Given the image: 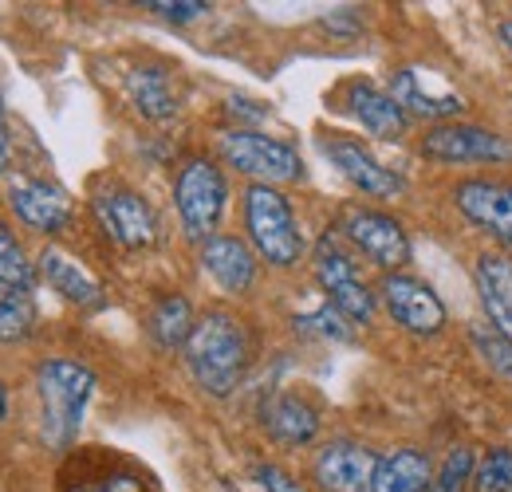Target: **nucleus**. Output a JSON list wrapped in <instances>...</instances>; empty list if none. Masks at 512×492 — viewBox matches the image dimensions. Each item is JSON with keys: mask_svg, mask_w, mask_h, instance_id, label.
Instances as JSON below:
<instances>
[{"mask_svg": "<svg viewBox=\"0 0 512 492\" xmlns=\"http://www.w3.org/2000/svg\"><path fill=\"white\" fill-rule=\"evenodd\" d=\"M186 367L205 394L213 398L233 394L249 367V335L241 319H233L229 311H205L193 323V335L186 343Z\"/></svg>", "mask_w": 512, "mask_h": 492, "instance_id": "f257e3e1", "label": "nucleus"}, {"mask_svg": "<svg viewBox=\"0 0 512 492\" xmlns=\"http://www.w3.org/2000/svg\"><path fill=\"white\" fill-rule=\"evenodd\" d=\"M36 390L44 402V441L67 449L83 426L87 402L95 394V374L71 359H48L36 374Z\"/></svg>", "mask_w": 512, "mask_h": 492, "instance_id": "f03ea898", "label": "nucleus"}, {"mask_svg": "<svg viewBox=\"0 0 512 492\" xmlns=\"http://www.w3.org/2000/svg\"><path fill=\"white\" fill-rule=\"evenodd\" d=\"M245 229H249V241L256 245V252L272 268H292L304 252L292 205L272 185H249V193H245Z\"/></svg>", "mask_w": 512, "mask_h": 492, "instance_id": "7ed1b4c3", "label": "nucleus"}, {"mask_svg": "<svg viewBox=\"0 0 512 492\" xmlns=\"http://www.w3.org/2000/svg\"><path fill=\"white\" fill-rule=\"evenodd\" d=\"M221 154L233 170L256 178V185H276V182H300L304 178V162L300 154L268 134L256 130H225L221 134Z\"/></svg>", "mask_w": 512, "mask_h": 492, "instance_id": "20e7f679", "label": "nucleus"}, {"mask_svg": "<svg viewBox=\"0 0 512 492\" xmlns=\"http://www.w3.org/2000/svg\"><path fill=\"white\" fill-rule=\"evenodd\" d=\"M225 178L221 170L209 162V158H190L174 182V205H178V217L186 225V233L197 241H209L221 213H225Z\"/></svg>", "mask_w": 512, "mask_h": 492, "instance_id": "39448f33", "label": "nucleus"}, {"mask_svg": "<svg viewBox=\"0 0 512 492\" xmlns=\"http://www.w3.org/2000/svg\"><path fill=\"white\" fill-rule=\"evenodd\" d=\"M422 154L442 166H505L512 162V138L473 123H438L422 138Z\"/></svg>", "mask_w": 512, "mask_h": 492, "instance_id": "423d86ee", "label": "nucleus"}, {"mask_svg": "<svg viewBox=\"0 0 512 492\" xmlns=\"http://www.w3.org/2000/svg\"><path fill=\"white\" fill-rule=\"evenodd\" d=\"M316 276H320L331 308L339 311L347 323H371V315H375V296H371V288L359 280V272H355V264H351L347 252H339L331 241H320V248H316Z\"/></svg>", "mask_w": 512, "mask_h": 492, "instance_id": "0eeeda50", "label": "nucleus"}, {"mask_svg": "<svg viewBox=\"0 0 512 492\" xmlns=\"http://www.w3.org/2000/svg\"><path fill=\"white\" fill-rule=\"evenodd\" d=\"M383 304L390 311V319L410 331V335H438L446 327V304L438 300V292L430 284H422L418 276H402L390 272L383 280Z\"/></svg>", "mask_w": 512, "mask_h": 492, "instance_id": "6e6552de", "label": "nucleus"}, {"mask_svg": "<svg viewBox=\"0 0 512 492\" xmlns=\"http://www.w3.org/2000/svg\"><path fill=\"white\" fill-rule=\"evenodd\" d=\"M343 233L351 237V245L359 248L371 264H379L386 272H394V268H402L410 260L406 229L394 217L379 213V209H347Z\"/></svg>", "mask_w": 512, "mask_h": 492, "instance_id": "1a4fd4ad", "label": "nucleus"}, {"mask_svg": "<svg viewBox=\"0 0 512 492\" xmlns=\"http://www.w3.org/2000/svg\"><path fill=\"white\" fill-rule=\"evenodd\" d=\"M453 201L469 225H477L493 241L512 248V182L469 178L453 189Z\"/></svg>", "mask_w": 512, "mask_h": 492, "instance_id": "9d476101", "label": "nucleus"}, {"mask_svg": "<svg viewBox=\"0 0 512 492\" xmlns=\"http://www.w3.org/2000/svg\"><path fill=\"white\" fill-rule=\"evenodd\" d=\"M390 99L402 107V115L410 119H453V115H461L465 111V99L446 87V83H438L430 71H422V67H402V71H394V79H390Z\"/></svg>", "mask_w": 512, "mask_h": 492, "instance_id": "9b49d317", "label": "nucleus"}, {"mask_svg": "<svg viewBox=\"0 0 512 492\" xmlns=\"http://www.w3.org/2000/svg\"><path fill=\"white\" fill-rule=\"evenodd\" d=\"M95 217L107 229V237L119 241L123 248H146L154 241V233H158L150 205L134 189H123V185L103 189L95 197Z\"/></svg>", "mask_w": 512, "mask_h": 492, "instance_id": "f8f14e48", "label": "nucleus"}, {"mask_svg": "<svg viewBox=\"0 0 512 492\" xmlns=\"http://www.w3.org/2000/svg\"><path fill=\"white\" fill-rule=\"evenodd\" d=\"M379 457L355 441H331L316 457V481L327 492H371Z\"/></svg>", "mask_w": 512, "mask_h": 492, "instance_id": "ddd939ff", "label": "nucleus"}, {"mask_svg": "<svg viewBox=\"0 0 512 492\" xmlns=\"http://www.w3.org/2000/svg\"><path fill=\"white\" fill-rule=\"evenodd\" d=\"M8 201H12L16 217L40 233H60L71 221V197L60 185L40 182V178H16L8 185Z\"/></svg>", "mask_w": 512, "mask_h": 492, "instance_id": "4468645a", "label": "nucleus"}, {"mask_svg": "<svg viewBox=\"0 0 512 492\" xmlns=\"http://www.w3.org/2000/svg\"><path fill=\"white\" fill-rule=\"evenodd\" d=\"M323 154L331 158V166L355 185L359 193L367 197H398L402 193V178L394 170H386L379 158H371L359 142H347V138H335V142H323Z\"/></svg>", "mask_w": 512, "mask_h": 492, "instance_id": "2eb2a0df", "label": "nucleus"}, {"mask_svg": "<svg viewBox=\"0 0 512 492\" xmlns=\"http://www.w3.org/2000/svg\"><path fill=\"white\" fill-rule=\"evenodd\" d=\"M473 280H477V292H481V304H485L493 331L512 343V256H501V252L477 256Z\"/></svg>", "mask_w": 512, "mask_h": 492, "instance_id": "dca6fc26", "label": "nucleus"}, {"mask_svg": "<svg viewBox=\"0 0 512 492\" xmlns=\"http://www.w3.org/2000/svg\"><path fill=\"white\" fill-rule=\"evenodd\" d=\"M201 264H205V272H209L225 292H233V296L249 292L256 280L253 248L245 245V241H237V237H209V241L201 245Z\"/></svg>", "mask_w": 512, "mask_h": 492, "instance_id": "f3484780", "label": "nucleus"}, {"mask_svg": "<svg viewBox=\"0 0 512 492\" xmlns=\"http://www.w3.org/2000/svg\"><path fill=\"white\" fill-rule=\"evenodd\" d=\"M127 95L138 107V115H146L150 123H166L178 115V87L174 75L166 67H134L127 75Z\"/></svg>", "mask_w": 512, "mask_h": 492, "instance_id": "a211bd4d", "label": "nucleus"}, {"mask_svg": "<svg viewBox=\"0 0 512 492\" xmlns=\"http://www.w3.org/2000/svg\"><path fill=\"white\" fill-rule=\"evenodd\" d=\"M260 418H264V430L272 433L280 445H308L320 433V414L296 394L268 398L260 406Z\"/></svg>", "mask_w": 512, "mask_h": 492, "instance_id": "6ab92c4d", "label": "nucleus"}, {"mask_svg": "<svg viewBox=\"0 0 512 492\" xmlns=\"http://www.w3.org/2000/svg\"><path fill=\"white\" fill-rule=\"evenodd\" d=\"M347 107L359 119V126L367 134H375V138H402L406 134L402 107L390 95H383L379 87H371V83H351L347 87Z\"/></svg>", "mask_w": 512, "mask_h": 492, "instance_id": "aec40b11", "label": "nucleus"}, {"mask_svg": "<svg viewBox=\"0 0 512 492\" xmlns=\"http://www.w3.org/2000/svg\"><path fill=\"white\" fill-rule=\"evenodd\" d=\"M430 485L434 469L422 449H390L386 457H379L371 492H430Z\"/></svg>", "mask_w": 512, "mask_h": 492, "instance_id": "412c9836", "label": "nucleus"}, {"mask_svg": "<svg viewBox=\"0 0 512 492\" xmlns=\"http://www.w3.org/2000/svg\"><path fill=\"white\" fill-rule=\"evenodd\" d=\"M40 272H44V280H48L64 300H71V304H99V280H95L79 260H71L67 252H60V248H44Z\"/></svg>", "mask_w": 512, "mask_h": 492, "instance_id": "4be33fe9", "label": "nucleus"}, {"mask_svg": "<svg viewBox=\"0 0 512 492\" xmlns=\"http://www.w3.org/2000/svg\"><path fill=\"white\" fill-rule=\"evenodd\" d=\"M193 308L182 296H162L150 311V335L158 347H186L193 335Z\"/></svg>", "mask_w": 512, "mask_h": 492, "instance_id": "5701e85b", "label": "nucleus"}, {"mask_svg": "<svg viewBox=\"0 0 512 492\" xmlns=\"http://www.w3.org/2000/svg\"><path fill=\"white\" fill-rule=\"evenodd\" d=\"M473 473H477V453L469 445H453L442 469L434 473L430 492H465L473 485Z\"/></svg>", "mask_w": 512, "mask_h": 492, "instance_id": "b1692460", "label": "nucleus"}, {"mask_svg": "<svg viewBox=\"0 0 512 492\" xmlns=\"http://www.w3.org/2000/svg\"><path fill=\"white\" fill-rule=\"evenodd\" d=\"M36 327V308L28 292H12L0 300V343H20Z\"/></svg>", "mask_w": 512, "mask_h": 492, "instance_id": "393cba45", "label": "nucleus"}, {"mask_svg": "<svg viewBox=\"0 0 512 492\" xmlns=\"http://www.w3.org/2000/svg\"><path fill=\"white\" fill-rule=\"evenodd\" d=\"M28 284H32V264L24 260L20 241L0 225V288L28 292Z\"/></svg>", "mask_w": 512, "mask_h": 492, "instance_id": "a878e982", "label": "nucleus"}, {"mask_svg": "<svg viewBox=\"0 0 512 492\" xmlns=\"http://www.w3.org/2000/svg\"><path fill=\"white\" fill-rule=\"evenodd\" d=\"M473 492H512V449H489L473 473Z\"/></svg>", "mask_w": 512, "mask_h": 492, "instance_id": "bb28decb", "label": "nucleus"}, {"mask_svg": "<svg viewBox=\"0 0 512 492\" xmlns=\"http://www.w3.org/2000/svg\"><path fill=\"white\" fill-rule=\"evenodd\" d=\"M473 347H477V355L497 370V374L512 378V343L505 339V335L485 331V327H473Z\"/></svg>", "mask_w": 512, "mask_h": 492, "instance_id": "cd10ccee", "label": "nucleus"}, {"mask_svg": "<svg viewBox=\"0 0 512 492\" xmlns=\"http://www.w3.org/2000/svg\"><path fill=\"white\" fill-rule=\"evenodd\" d=\"M300 323V331H308V335H320V339H351V323L339 315V311L331 308H320L312 311V315H300L296 319Z\"/></svg>", "mask_w": 512, "mask_h": 492, "instance_id": "c85d7f7f", "label": "nucleus"}, {"mask_svg": "<svg viewBox=\"0 0 512 492\" xmlns=\"http://www.w3.org/2000/svg\"><path fill=\"white\" fill-rule=\"evenodd\" d=\"M249 485H253V492H308L296 477H288L276 465H256L249 473Z\"/></svg>", "mask_w": 512, "mask_h": 492, "instance_id": "c756f323", "label": "nucleus"}, {"mask_svg": "<svg viewBox=\"0 0 512 492\" xmlns=\"http://www.w3.org/2000/svg\"><path fill=\"white\" fill-rule=\"evenodd\" d=\"M146 8L158 12L162 20H174V24H186V20H197L209 12V4H201V0H154Z\"/></svg>", "mask_w": 512, "mask_h": 492, "instance_id": "7c9ffc66", "label": "nucleus"}, {"mask_svg": "<svg viewBox=\"0 0 512 492\" xmlns=\"http://www.w3.org/2000/svg\"><path fill=\"white\" fill-rule=\"evenodd\" d=\"M67 492H146V485L134 477V473H111V477H99V481H87V485H75Z\"/></svg>", "mask_w": 512, "mask_h": 492, "instance_id": "2f4dec72", "label": "nucleus"}, {"mask_svg": "<svg viewBox=\"0 0 512 492\" xmlns=\"http://www.w3.org/2000/svg\"><path fill=\"white\" fill-rule=\"evenodd\" d=\"M0 170H8V123H4V103H0Z\"/></svg>", "mask_w": 512, "mask_h": 492, "instance_id": "473e14b6", "label": "nucleus"}, {"mask_svg": "<svg viewBox=\"0 0 512 492\" xmlns=\"http://www.w3.org/2000/svg\"><path fill=\"white\" fill-rule=\"evenodd\" d=\"M501 40H505V48L512 52V20H505V24H501Z\"/></svg>", "mask_w": 512, "mask_h": 492, "instance_id": "72a5a7b5", "label": "nucleus"}, {"mask_svg": "<svg viewBox=\"0 0 512 492\" xmlns=\"http://www.w3.org/2000/svg\"><path fill=\"white\" fill-rule=\"evenodd\" d=\"M4 414H8V394H4V386H0V422H4Z\"/></svg>", "mask_w": 512, "mask_h": 492, "instance_id": "f704fd0d", "label": "nucleus"}]
</instances>
